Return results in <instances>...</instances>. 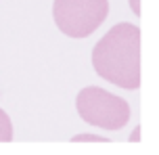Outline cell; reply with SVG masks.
<instances>
[{"label":"cell","mask_w":159,"mask_h":155,"mask_svg":"<svg viewBox=\"0 0 159 155\" xmlns=\"http://www.w3.org/2000/svg\"><path fill=\"white\" fill-rule=\"evenodd\" d=\"M80 117L90 126H98L103 130H121L130 122V105L121 97L101 88L86 86L80 90L75 98Z\"/></svg>","instance_id":"obj_2"},{"label":"cell","mask_w":159,"mask_h":155,"mask_svg":"<svg viewBox=\"0 0 159 155\" xmlns=\"http://www.w3.org/2000/svg\"><path fill=\"white\" fill-rule=\"evenodd\" d=\"M92 67L103 80L136 90L140 86V27L113 25L92 48Z\"/></svg>","instance_id":"obj_1"},{"label":"cell","mask_w":159,"mask_h":155,"mask_svg":"<svg viewBox=\"0 0 159 155\" xmlns=\"http://www.w3.org/2000/svg\"><path fill=\"white\" fill-rule=\"evenodd\" d=\"M13 140V124L7 111L0 109V143H11Z\"/></svg>","instance_id":"obj_4"},{"label":"cell","mask_w":159,"mask_h":155,"mask_svg":"<svg viewBox=\"0 0 159 155\" xmlns=\"http://www.w3.org/2000/svg\"><path fill=\"white\" fill-rule=\"evenodd\" d=\"M130 7L134 11V15H140V0H130Z\"/></svg>","instance_id":"obj_6"},{"label":"cell","mask_w":159,"mask_h":155,"mask_svg":"<svg viewBox=\"0 0 159 155\" xmlns=\"http://www.w3.org/2000/svg\"><path fill=\"white\" fill-rule=\"evenodd\" d=\"M109 15V0H55L52 19L69 38H88Z\"/></svg>","instance_id":"obj_3"},{"label":"cell","mask_w":159,"mask_h":155,"mask_svg":"<svg viewBox=\"0 0 159 155\" xmlns=\"http://www.w3.org/2000/svg\"><path fill=\"white\" fill-rule=\"evenodd\" d=\"M80 140H92V143H107V139H98V136H92V134H80V136H73V143H80Z\"/></svg>","instance_id":"obj_5"}]
</instances>
